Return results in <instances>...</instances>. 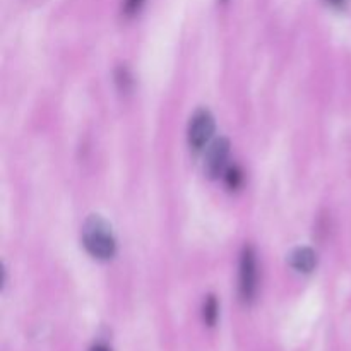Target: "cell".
Wrapping results in <instances>:
<instances>
[{
  "label": "cell",
  "mask_w": 351,
  "mask_h": 351,
  "mask_svg": "<svg viewBox=\"0 0 351 351\" xmlns=\"http://www.w3.org/2000/svg\"><path fill=\"white\" fill-rule=\"evenodd\" d=\"M228 154H230V143L228 139H225V137H221V139L209 144L208 153H206V161H204V171L208 173L209 178H218L219 175L225 171Z\"/></svg>",
  "instance_id": "obj_4"
},
{
  "label": "cell",
  "mask_w": 351,
  "mask_h": 351,
  "mask_svg": "<svg viewBox=\"0 0 351 351\" xmlns=\"http://www.w3.org/2000/svg\"><path fill=\"white\" fill-rule=\"evenodd\" d=\"M82 245L91 257L110 261L117 254V239L112 225L103 216L91 215L82 225Z\"/></svg>",
  "instance_id": "obj_1"
},
{
  "label": "cell",
  "mask_w": 351,
  "mask_h": 351,
  "mask_svg": "<svg viewBox=\"0 0 351 351\" xmlns=\"http://www.w3.org/2000/svg\"><path fill=\"white\" fill-rule=\"evenodd\" d=\"M216 123L215 117L209 110L201 108L191 117V122H189V146L194 153H201L211 143V137L215 134Z\"/></svg>",
  "instance_id": "obj_3"
},
{
  "label": "cell",
  "mask_w": 351,
  "mask_h": 351,
  "mask_svg": "<svg viewBox=\"0 0 351 351\" xmlns=\"http://www.w3.org/2000/svg\"><path fill=\"white\" fill-rule=\"evenodd\" d=\"M143 2L144 0H123V12H125L127 16H134V14L141 9Z\"/></svg>",
  "instance_id": "obj_8"
},
{
  "label": "cell",
  "mask_w": 351,
  "mask_h": 351,
  "mask_svg": "<svg viewBox=\"0 0 351 351\" xmlns=\"http://www.w3.org/2000/svg\"><path fill=\"white\" fill-rule=\"evenodd\" d=\"M225 178H226V185H228L230 189H239L243 182V173L240 171L239 167H233L226 170Z\"/></svg>",
  "instance_id": "obj_7"
},
{
  "label": "cell",
  "mask_w": 351,
  "mask_h": 351,
  "mask_svg": "<svg viewBox=\"0 0 351 351\" xmlns=\"http://www.w3.org/2000/svg\"><path fill=\"white\" fill-rule=\"evenodd\" d=\"M91 351H112L108 345H105V343H96L95 346H93Z\"/></svg>",
  "instance_id": "obj_9"
},
{
  "label": "cell",
  "mask_w": 351,
  "mask_h": 351,
  "mask_svg": "<svg viewBox=\"0 0 351 351\" xmlns=\"http://www.w3.org/2000/svg\"><path fill=\"white\" fill-rule=\"evenodd\" d=\"M218 300H216V297L209 295L204 302V307H202V317H204L206 326L213 328L216 324V321H218Z\"/></svg>",
  "instance_id": "obj_6"
},
{
  "label": "cell",
  "mask_w": 351,
  "mask_h": 351,
  "mask_svg": "<svg viewBox=\"0 0 351 351\" xmlns=\"http://www.w3.org/2000/svg\"><path fill=\"white\" fill-rule=\"evenodd\" d=\"M239 291L240 297L245 304L256 298L257 287H259V267H257L256 250L250 245L243 247L240 254V267H239Z\"/></svg>",
  "instance_id": "obj_2"
},
{
  "label": "cell",
  "mask_w": 351,
  "mask_h": 351,
  "mask_svg": "<svg viewBox=\"0 0 351 351\" xmlns=\"http://www.w3.org/2000/svg\"><path fill=\"white\" fill-rule=\"evenodd\" d=\"M290 266L298 273H312L317 267V254L308 247H298L290 254Z\"/></svg>",
  "instance_id": "obj_5"
},
{
  "label": "cell",
  "mask_w": 351,
  "mask_h": 351,
  "mask_svg": "<svg viewBox=\"0 0 351 351\" xmlns=\"http://www.w3.org/2000/svg\"><path fill=\"white\" fill-rule=\"evenodd\" d=\"M326 2H328L329 5H332V7H345L348 0H326Z\"/></svg>",
  "instance_id": "obj_10"
}]
</instances>
